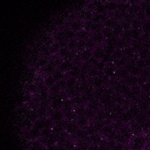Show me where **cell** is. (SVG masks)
Masks as SVG:
<instances>
[{"mask_svg":"<svg viewBox=\"0 0 150 150\" xmlns=\"http://www.w3.org/2000/svg\"><path fill=\"white\" fill-rule=\"evenodd\" d=\"M147 145V141L145 134L132 136L128 143V146L131 150H144Z\"/></svg>","mask_w":150,"mask_h":150,"instance_id":"obj_1","label":"cell"},{"mask_svg":"<svg viewBox=\"0 0 150 150\" xmlns=\"http://www.w3.org/2000/svg\"><path fill=\"white\" fill-rule=\"evenodd\" d=\"M129 127L131 130V132L132 134V136H137V135H140L143 134V131H142V127L141 125L137 123L134 120H132L129 124Z\"/></svg>","mask_w":150,"mask_h":150,"instance_id":"obj_2","label":"cell"},{"mask_svg":"<svg viewBox=\"0 0 150 150\" xmlns=\"http://www.w3.org/2000/svg\"><path fill=\"white\" fill-rule=\"evenodd\" d=\"M117 66L115 65V64L114 63H109L108 64H106L105 65V68H104V70H103V72H104V74L106 75V76H108L109 78H110V77H114V75H115V73H116V71H117Z\"/></svg>","mask_w":150,"mask_h":150,"instance_id":"obj_3","label":"cell"},{"mask_svg":"<svg viewBox=\"0 0 150 150\" xmlns=\"http://www.w3.org/2000/svg\"><path fill=\"white\" fill-rule=\"evenodd\" d=\"M125 83L130 88L138 85V76H133V75H131V74L128 75L125 79Z\"/></svg>","mask_w":150,"mask_h":150,"instance_id":"obj_4","label":"cell"},{"mask_svg":"<svg viewBox=\"0 0 150 150\" xmlns=\"http://www.w3.org/2000/svg\"><path fill=\"white\" fill-rule=\"evenodd\" d=\"M88 139H89L91 144H96V145H100L101 142H102L103 139V136L101 135V133H98V132H96L95 134L89 136Z\"/></svg>","mask_w":150,"mask_h":150,"instance_id":"obj_5","label":"cell"},{"mask_svg":"<svg viewBox=\"0 0 150 150\" xmlns=\"http://www.w3.org/2000/svg\"><path fill=\"white\" fill-rule=\"evenodd\" d=\"M88 109L93 110L94 112L96 113V111L99 110L100 109V102L99 100H96V99H92L91 101L88 102Z\"/></svg>","mask_w":150,"mask_h":150,"instance_id":"obj_6","label":"cell"},{"mask_svg":"<svg viewBox=\"0 0 150 150\" xmlns=\"http://www.w3.org/2000/svg\"><path fill=\"white\" fill-rule=\"evenodd\" d=\"M88 122H89V119L86 116H81L78 117V119L76 121V125L80 128H84L88 125Z\"/></svg>","mask_w":150,"mask_h":150,"instance_id":"obj_7","label":"cell"},{"mask_svg":"<svg viewBox=\"0 0 150 150\" xmlns=\"http://www.w3.org/2000/svg\"><path fill=\"white\" fill-rule=\"evenodd\" d=\"M127 110L132 114V116L133 117V118L140 112L139 110V108L138 106V103H132V104H130L129 108L127 109Z\"/></svg>","mask_w":150,"mask_h":150,"instance_id":"obj_8","label":"cell"},{"mask_svg":"<svg viewBox=\"0 0 150 150\" xmlns=\"http://www.w3.org/2000/svg\"><path fill=\"white\" fill-rule=\"evenodd\" d=\"M71 68H72V63L70 60H65L60 64L61 71H69Z\"/></svg>","mask_w":150,"mask_h":150,"instance_id":"obj_9","label":"cell"},{"mask_svg":"<svg viewBox=\"0 0 150 150\" xmlns=\"http://www.w3.org/2000/svg\"><path fill=\"white\" fill-rule=\"evenodd\" d=\"M75 135H76V137H77L79 139H81V140H86V139L89 137V136L88 135V133H87V132L85 131L84 128H82V129L80 128V129L76 132Z\"/></svg>","mask_w":150,"mask_h":150,"instance_id":"obj_10","label":"cell"},{"mask_svg":"<svg viewBox=\"0 0 150 150\" xmlns=\"http://www.w3.org/2000/svg\"><path fill=\"white\" fill-rule=\"evenodd\" d=\"M80 129V127L76 125V124H67L66 125V131L68 133H71V134H75L76 132Z\"/></svg>","mask_w":150,"mask_h":150,"instance_id":"obj_11","label":"cell"},{"mask_svg":"<svg viewBox=\"0 0 150 150\" xmlns=\"http://www.w3.org/2000/svg\"><path fill=\"white\" fill-rule=\"evenodd\" d=\"M81 73V69L78 66H72V68L69 71L70 77L72 78H78Z\"/></svg>","mask_w":150,"mask_h":150,"instance_id":"obj_12","label":"cell"},{"mask_svg":"<svg viewBox=\"0 0 150 150\" xmlns=\"http://www.w3.org/2000/svg\"><path fill=\"white\" fill-rule=\"evenodd\" d=\"M105 55V51H104V50L103 49H102V48H97L95 51H94V53H93V57H96V59H102L103 58V57Z\"/></svg>","mask_w":150,"mask_h":150,"instance_id":"obj_13","label":"cell"},{"mask_svg":"<svg viewBox=\"0 0 150 150\" xmlns=\"http://www.w3.org/2000/svg\"><path fill=\"white\" fill-rule=\"evenodd\" d=\"M93 56V53H92V51L91 50H84L83 51H82V53H81V59L83 60V61H85V62H88L89 59H90V57Z\"/></svg>","mask_w":150,"mask_h":150,"instance_id":"obj_14","label":"cell"},{"mask_svg":"<svg viewBox=\"0 0 150 150\" xmlns=\"http://www.w3.org/2000/svg\"><path fill=\"white\" fill-rule=\"evenodd\" d=\"M147 118H146V115H145V113L144 112H142V111H140L134 118H133V120L134 121H136L137 123H139V124H142L143 122H145Z\"/></svg>","mask_w":150,"mask_h":150,"instance_id":"obj_15","label":"cell"},{"mask_svg":"<svg viewBox=\"0 0 150 150\" xmlns=\"http://www.w3.org/2000/svg\"><path fill=\"white\" fill-rule=\"evenodd\" d=\"M103 71H99L96 67H92L89 71H88V74H89V76L92 77V78H95V77H97V76H100L101 73Z\"/></svg>","mask_w":150,"mask_h":150,"instance_id":"obj_16","label":"cell"},{"mask_svg":"<svg viewBox=\"0 0 150 150\" xmlns=\"http://www.w3.org/2000/svg\"><path fill=\"white\" fill-rule=\"evenodd\" d=\"M64 116V114L62 111H60V110H56V111L53 113V115H52V118H53V120L59 122V121H61V120L63 119Z\"/></svg>","mask_w":150,"mask_h":150,"instance_id":"obj_17","label":"cell"},{"mask_svg":"<svg viewBox=\"0 0 150 150\" xmlns=\"http://www.w3.org/2000/svg\"><path fill=\"white\" fill-rule=\"evenodd\" d=\"M84 129L87 132V133H88V136H91V135L95 134L96 132H97L96 130V128H95V126L93 125H88L86 127H84Z\"/></svg>","mask_w":150,"mask_h":150,"instance_id":"obj_18","label":"cell"},{"mask_svg":"<svg viewBox=\"0 0 150 150\" xmlns=\"http://www.w3.org/2000/svg\"><path fill=\"white\" fill-rule=\"evenodd\" d=\"M141 127H142L143 134H145L148 131H150V119H146L145 122H143L141 124Z\"/></svg>","mask_w":150,"mask_h":150,"instance_id":"obj_19","label":"cell"},{"mask_svg":"<svg viewBox=\"0 0 150 150\" xmlns=\"http://www.w3.org/2000/svg\"><path fill=\"white\" fill-rule=\"evenodd\" d=\"M77 83V81L75 78H72V77H70L68 78V80L66 81V86L69 88H73V87L76 85Z\"/></svg>","mask_w":150,"mask_h":150,"instance_id":"obj_20","label":"cell"},{"mask_svg":"<svg viewBox=\"0 0 150 150\" xmlns=\"http://www.w3.org/2000/svg\"><path fill=\"white\" fill-rule=\"evenodd\" d=\"M140 88H141V92H143L144 94L150 93V82L146 81V83H144L143 85L140 86Z\"/></svg>","mask_w":150,"mask_h":150,"instance_id":"obj_21","label":"cell"},{"mask_svg":"<svg viewBox=\"0 0 150 150\" xmlns=\"http://www.w3.org/2000/svg\"><path fill=\"white\" fill-rule=\"evenodd\" d=\"M85 111H86V109L83 106H79L75 109L74 112L78 117H81V116H85Z\"/></svg>","mask_w":150,"mask_h":150,"instance_id":"obj_22","label":"cell"},{"mask_svg":"<svg viewBox=\"0 0 150 150\" xmlns=\"http://www.w3.org/2000/svg\"><path fill=\"white\" fill-rule=\"evenodd\" d=\"M64 146L66 150H73L75 148V144L73 142H71V140H69V139L64 141Z\"/></svg>","mask_w":150,"mask_h":150,"instance_id":"obj_23","label":"cell"},{"mask_svg":"<svg viewBox=\"0 0 150 150\" xmlns=\"http://www.w3.org/2000/svg\"><path fill=\"white\" fill-rule=\"evenodd\" d=\"M72 103H76L77 105H81L84 103V97L83 96H75L71 100Z\"/></svg>","mask_w":150,"mask_h":150,"instance_id":"obj_24","label":"cell"},{"mask_svg":"<svg viewBox=\"0 0 150 150\" xmlns=\"http://www.w3.org/2000/svg\"><path fill=\"white\" fill-rule=\"evenodd\" d=\"M63 107L65 110V111L71 110V107H72V102H71V100H66L63 103Z\"/></svg>","mask_w":150,"mask_h":150,"instance_id":"obj_25","label":"cell"},{"mask_svg":"<svg viewBox=\"0 0 150 150\" xmlns=\"http://www.w3.org/2000/svg\"><path fill=\"white\" fill-rule=\"evenodd\" d=\"M125 146L126 145H125L123 143H119V142H117L116 141V143L114 144V146L111 147V150H123Z\"/></svg>","mask_w":150,"mask_h":150,"instance_id":"obj_26","label":"cell"},{"mask_svg":"<svg viewBox=\"0 0 150 150\" xmlns=\"http://www.w3.org/2000/svg\"><path fill=\"white\" fill-rule=\"evenodd\" d=\"M62 106H63V103H62V101H61L60 99H57V100H55V101L52 103V107H53L55 110H58V109H60Z\"/></svg>","mask_w":150,"mask_h":150,"instance_id":"obj_27","label":"cell"},{"mask_svg":"<svg viewBox=\"0 0 150 150\" xmlns=\"http://www.w3.org/2000/svg\"><path fill=\"white\" fill-rule=\"evenodd\" d=\"M53 77L55 78V80H61V79L64 77V75H63L62 71L59 70V71H55V73H54V75H53Z\"/></svg>","mask_w":150,"mask_h":150,"instance_id":"obj_28","label":"cell"},{"mask_svg":"<svg viewBox=\"0 0 150 150\" xmlns=\"http://www.w3.org/2000/svg\"><path fill=\"white\" fill-rule=\"evenodd\" d=\"M55 81H56V80H55V78H54L53 76H49V77L46 79V83H47L49 86H52V85H54Z\"/></svg>","mask_w":150,"mask_h":150,"instance_id":"obj_29","label":"cell"},{"mask_svg":"<svg viewBox=\"0 0 150 150\" xmlns=\"http://www.w3.org/2000/svg\"><path fill=\"white\" fill-rule=\"evenodd\" d=\"M141 99H143V100L149 105V107H150V93L146 94V95H145V97H142Z\"/></svg>","mask_w":150,"mask_h":150,"instance_id":"obj_30","label":"cell"},{"mask_svg":"<svg viewBox=\"0 0 150 150\" xmlns=\"http://www.w3.org/2000/svg\"><path fill=\"white\" fill-rule=\"evenodd\" d=\"M88 150H99V145L96 144H90Z\"/></svg>","mask_w":150,"mask_h":150,"instance_id":"obj_31","label":"cell"},{"mask_svg":"<svg viewBox=\"0 0 150 150\" xmlns=\"http://www.w3.org/2000/svg\"><path fill=\"white\" fill-rule=\"evenodd\" d=\"M99 150H111V149L108 146L101 144V145H99Z\"/></svg>","mask_w":150,"mask_h":150,"instance_id":"obj_32","label":"cell"},{"mask_svg":"<svg viewBox=\"0 0 150 150\" xmlns=\"http://www.w3.org/2000/svg\"><path fill=\"white\" fill-rule=\"evenodd\" d=\"M144 113H145L146 118H147V119H150V107H149L147 110H146L144 111Z\"/></svg>","mask_w":150,"mask_h":150,"instance_id":"obj_33","label":"cell"},{"mask_svg":"<svg viewBox=\"0 0 150 150\" xmlns=\"http://www.w3.org/2000/svg\"><path fill=\"white\" fill-rule=\"evenodd\" d=\"M145 136H146V139L147 144H149V145H150V131H148L146 133H145Z\"/></svg>","mask_w":150,"mask_h":150,"instance_id":"obj_34","label":"cell"},{"mask_svg":"<svg viewBox=\"0 0 150 150\" xmlns=\"http://www.w3.org/2000/svg\"><path fill=\"white\" fill-rule=\"evenodd\" d=\"M58 85H59V87H61V88H64L67 87L66 86V82L64 81H60L59 83H58Z\"/></svg>","mask_w":150,"mask_h":150,"instance_id":"obj_35","label":"cell"},{"mask_svg":"<svg viewBox=\"0 0 150 150\" xmlns=\"http://www.w3.org/2000/svg\"><path fill=\"white\" fill-rule=\"evenodd\" d=\"M54 150H66V149H65L64 146H57V147H56Z\"/></svg>","mask_w":150,"mask_h":150,"instance_id":"obj_36","label":"cell"},{"mask_svg":"<svg viewBox=\"0 0 150 150\" xmlns=\"http://www.w3.org/2000/svg\"><path fill=\"white\" fill-rule=\"evenodd\" d=\"M42 150H48V149H46V148H44V149H42Z\"/></svg>","mask_w":150,"mask_h":150,"instance_id":"obj_37","label":"cell"},{"mask_svg":"<svg viewBox=\"0 0 150 150\" xmlns=\"http://www.w3.org/2000/svg\"><path fill=\"white\" fill-rule=\"evenodd\" d=\"M147 150H150V149H147Z\"/></svg>","mask_w":150,"mask_h":150,"instance_id":"obj_38","label":"cell"}]
</instances>
